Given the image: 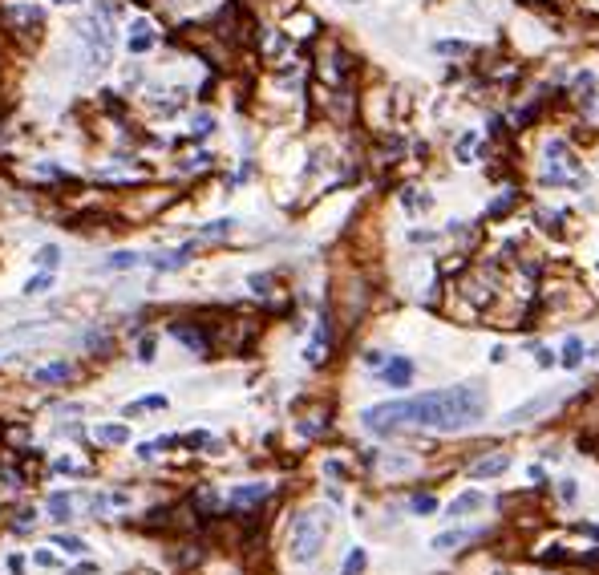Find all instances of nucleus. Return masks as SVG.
Wrapping results in <instances>:
<instances>
[{
    "mask_svg": "<svg viewBox=\"0 0 599 575\" xmlns=\"http://www.w3.org/2000/svg\"><path fill=\"white\" fill-rule=\"evenodd\" d=\"M486 385L482 381H466V385H446L429 389L417 397L385 401L364 409V429L369 434H401V429H434V434H462L470 425H478L486 417Z\"/></svg>",
    "mask_w": 599,
    "mask_h": 575,
    "instance_id": "obj_1",
    "label": "nucleus"
},
{
    "mask_svg": "<svg viewBox=\"0 0 599 575\" xmlns=\"http://www.w3.org/2000/svg\"><path fill=\"white\" fill-rule=\"evenodd\" d=\"M324 535H328V514L324 511H304L296 514L292 523V535H287V555L296 563H312L324 547Z\"/></svg>",
    "mask_w": 599,
    "mask_h": 575,
    "instance_id": "obj_2",
    "label": "nucleus"
},
{
    "mask_svg": "<svg viewBox=\"0 0 599 575\" xmlns=\"http://www.w3.org/2000/svg\"><path fill=\"white\" fill-rule=\"evenodd\" d=\"M81 45H86L89 73H101L113 57V29H110V13H106V9L93 13L86 25H81Z\"/></svg>",
    "mask_w": 599,
    "mask_h": 575,
    "instance_id": "obj_3",
    "label": "nucleus"
},
{
    "mask_svg": "<svg viewBox=\"0 0 599 575\" xmlns=\"http://www.w3.org/2000/svg\"><path fill=\"white\" fill-rule=\"evenodd\" d=\"M511 466V458L506 454H490V458H478V462H470V478H494L502 474Z\"/></svg>",
    "mask_w": 599,
    "mask_h": 575,
    "instance_id": "obj_4",
    "label": "nucleus"
},
{
    "mask_svg": "<svg viewBox=\"0 0 599 575\" xmlns=\"http://www.w3.org/2000/svg\"><path fill=\"white\" fill-rule=\"evenodd\" d=\"M486 507V499L478 494V490H466V494H458V499L446 507V519H462L466 511H482Z\"/></svg>",
    "mask_w": 599,
    "mask_h": 575,
    "instance_id": "obj_5",
    "label": "nucleus"
},
{
    "mask_svg": "<svg viewBox=\"0 0 599 575\" xmlns=\"http://www.w3.org/2000/svg\"><path fill=\"white\" fill-rule=\"evenodd\" d=\"M73 377V365L69 361H57V365H45V369H37L33 373V381L37 385H57V381H69Z\"/></svg>",
    "mask_w": 599,
    "mask_h": 575,
    "instance_id": "obj_6",
    "label": "nucleus"
},
{
    "mask_svg": "<svg viewBox=\"0 0 599 575\" xmlns=\"http://www.w3.org/2000/svg\"><path fill=\"white\" fill-rule=\"evenodd\" d=\"M170 337L183 340V345H187V349H195V352H207V345H211V340L203 337L199 328H187V325H170Z\"/></svg>",
    "mask_w": 599,
    "mask_h": 575,
    "instance_id": "obj_7",
    "label": "nucleus"
},
{
    "mask_svg": "<svg viewBox=\"0 0 599 575\" xmlns=\"http://www.w3.org/2000/svg\"><path fill=\"white\" fill-rule=\"evenodd\" d=\"M324 357H328V320H320L316 332H312V340H308V361L320 365Z\"/></svg>",
    "mask_w": 599,
    "mask_h": 575,
    "instance_id": "obj_8",
    "label": "nucleus"
},
{
    "mask_svg": "<svg viewBox=\"0 0 599 575\" xmlns=\"http://www.w3.org/2000/svg\"><path fill=\"white\" fill-rule=\"evenodd\" d=\"M409 377H413V365L405 361V357H397V361H389V365H385V381H389L393 389L409 385Z\"/></svg>",
    "mask_w": 599,
    "mask_h": 575,
    "instance_id": "obj_9",
    "label": "nucleus"
},
{
    "mask_svg": "<svg viewBox=\"0 0 599 575\" xmlns=\"http://www.w3.org/2000/svg\"><path fill=\"white\" fill-rule=\"evenodd\" d=\"M267 494V482H251V487H235L231 490V507H247V502H260Z\"/></svg>",
    "mask_w": 599,
    "mask_h": 575,
    "instance_id": "obj_10",
    "label": "nucleus"
},
{
    "mask_svg": "<svg viewBox=\"0 0 599 575\" xmlns=\"http://www.w3.org/2000/svg\"><path fill=\"white\" fill-rule=\"evenodd\" d=\"M49 514L57 523H69V519H73V494H61V490L49 494Z\"/></svg>",
    "mask_w": 599,
    "mask_h": 575,
    "instance_id": "obj_11",
    "label": "nucleus"
},
{
    "mask_svg": "<svg viewBox=\"0 0 599 575\" xmlns=\"http://www.w3.org/2000/svg\"><path fill=\"white\" fill-rule=\"evenodd\" d=\"M555 393H547V397H538V401H526V405H518V409L511 413V417H506V422H523V417H531V413H543V409H551V405H555Z\"/></svg>",
    "mask_w": 599,
    "mask_h": 575,
    "instance_id": "obj_12",
    "label": "nucleus"
},
{
    "mask_svg": "<svg viewBox=\"0 0 599 575\" xmlns=\"http://www.w3.org/2000/svg\"><path fill=\"white\" fill-rule=\"evenodd\" d=\"M190 260V243L187 248H178V251H166V255H158V260H150L158 272H170V268H183V263Z\"/></svg>",
    "mask_w": 599,
    "mask_h": 575,
    "instance_id": "obj_13",
    "label": "nucleus"
},
{
    "mask_svg": "<svg viewBox=\"0 0 599 575\" xmlns=\"http://www.w3.org/2000/svg\"><path fill=\"white\" fill-rule=\"evenodd\" d=\"M93 438L106 442V446H122V442H130V429H126V425H98Z\"/></svg>",
    "mask_w": 599,
    "mask_h": 575,
    "instance_id": "obj_14",
    "label": "nucleus"
},
{
    "mask_svg": "<svg viewBox=\"0 0 599 575\" xmlns=\"http://www.w3.org/2000/svg\"><path fill=\"white\" fill-rule=\"evenodd\" d=\"M150 41H154L150 37V25L146 21H134V25H130V49L142 53V49H150Z\"/></svg>",
    "mask_w": 599,
    "mask_h": 575,
    "instance_id": "obj_15",
    "label": "nucleus"
},
{
    "mask_svg": "<svg viewBox=\"0 0 599 575\" xmlns=\"http://www.w3.org/2000/svg\"><path fill=\"white\" fill-rule=\"evenodd\" d=\"M563 365H567V369H575V365L583 361V340L579 337H567V345H563V357H559Z\"/></svg>",
    "mask_w": 599,
    "mask_h": 575,
    "instance_id": "obj_16",
    "label": "nucleus"
},
{
    "mask_svg": "<svg viewBox=\"0 0 599 575\" xmlns=\"http://www.w3.org/2000/svg\"><path fill=\"white\" fill-rule=\"evenodd\" d=\"M49 288H53V272H37V275H29L25 296H41V292H49Z\"/></svg>",
    "mask_w": 599,
    "mask_h": 575,
    "instance_id": "obj_17",
    "label": "nucleus"
},
{
    "mask_svg": "<svg viewBox=\"0 0 599 575\" xmlns=\"http://www.w3.org/2000/svg\"><path fill=\"white\" fill-rule=\"evenodd\" d=\"M466 539H470V531H446V535L434 539V547H437V551H454L458 543H466Z\"/></svg>",
    "mask_w": 599,
    "mask_h": 575,
    "instance_id": "obj_18",
    "label": "nucleus"
},
{
    "mask_svg": "<svg viewBox=\"0 0 599 575\" xmlns=\"http://www.w3.org/2000/svg\"><path fill=\"white\" fill-rule=\"evenodd\" d=\"M138 260H142V255H134V251H113L110 260H106V268H110V272H122V268H134Z\"/></svg>",
    "mask_w": 599,
    "mask_h": 575,
    "instance_id": "obj_19",
    "label": "nucleus"
},
{
    "mask_svg": "<svg viewBox=\"0 0 599 575\" xmlns=\"http://www.w3.org/2000/svg\"><path fill=\"white\" fill-rule=\"evenodd\" d=\"M138 409H166V397H163V393H154V397L134 401V405H126V417H130V413H138Z\"/></svg>",
    "mask_w": 599,
    "mask_h": 575,
    "instance_id": "obj_20",
    "label": "nucleus"
},
{
    "mask_svg": "<svg viewBox=\"0 0 599 575\" xmlns=\"http://www.w3.org/2000/svg\"><path fill=\"white\" fill-rule=\"evenodd\" d=\"M53 543H57V547H61L65 555H86V543H81L77 535H57Z\"/></svg>",
    "mask_w": 599,
    "mask_h": 575,
    "instance_id": "obj_21",
    "label": "nucleus"
},
{
    "mask_svg": "<svg viewBox=\"0 0 599 575\" xmlns=\"http://www.w3.org/2000/svg\"><path fill=\"white\" fill-rule=\"evenodd\" d=\"M361 571H364V551L352 547L349 559H344V571H340V575H361Z\"/></svg>",
    "mask_w": 599,
    "mask_h": 575,
    "instance_id": "obj_22",
    "label": "nucleus"
},
{
    "mask_svg": "<svg viewBox=\"0 0 599 575\" xmlns=\"http://www.w3.org/2000/svg\"><path fill=\"white\" fill-rule=\"evenodd\" d=\"M57 260H61V251L53 248V243H45V248L37 251V263L45 268V272H49V268H57Z\"/></svg>",
    "mask_w": 599,
    "mask_h": 575,
    "instance_id": "obj_23",
    "label": "nucleus"
},
{
    "mask_svg": "<svg viewBox=\"0 0 599 575\" xmlns=\"http://www.w3.org/2000/svg\"><path fill=\"white\" fill-rule=\"evenodd\" d=\"M409 511H417V514H434V511H437V499H434V494H417V499L409 502Z\"/></svg>",
    "mask_w": 599,
    "mask_h": 575,
    "instance_id": "obj_24",
    "label": "nucleus"
},
{
    "mask_svg": "<svg viewBox=\"0 0 599 575\" xmlns=\"http://www.w3.org/2000/svg\"><path fill=\"white\" fill-rule=\"evenodd\" d=\"M437 53H446V57H458V53H470V45H462V41H437Z\"/></svg>",
    "mask_w": 599,
    "mask_h": 575,
    "instance_id": "obj_25",
    "label": "nucleus"
},
{
    "mask_svg": "<svg viewBox=\"0 0 599 575\" xmlns=\"http://www.w3.org/2000/svg\"><path fill=\"white\" fill-rule=\"evenodd\" d=\"M138 361H154V337L138 340Z\"/></svg>",
    "mask_w": 599,
    "mask_h": 575,
    "instance_id": "obj_26",
    "label": "nucleus"
},
{
    "mask_svg": "<svg viewBox=\"0 0 599 575\" xmlns=\"http://www.w3.org/2000/svg\"><path fill=\"white\" fill-rule=\"evenodd\" d=\"M474 142H478L474 134H462V142H458V158H462V163H470V151H474Z\"/></svg>",
    "mask_w": 599,
    "mask_h": 575,
    "instance_id": "obj_27",
    "label": "nucleus"
},
{
    "mask_svg": "<svg viewBox=\"0 0 599 575\" xmlns=\"http://www.w3.org/2000/svg\"><path fill=\"white\" fill-rule=\"evenodd\" d=\"M364 365H373V369H381V365H385V357H381V352H364Z\"/></svg>",
    "mask_w": 599,
    "mask_h": 575,
    "instance_id": "obj_28",
    "label": "nucleus"
},
{
    "mask_svg": "<svg viewBox=\"0 0 599 575\" xmlns=\"http://www.w3.org/2000/svg\"><path fill=\"white\" fill-rule=\"evenodd\" d=\"M559 494H563L567 502H571V499H575V482H563V487H559Z\"/></svg>",
    "mask_w": 599,
    "mask_h": 575,
    "instance_id": "obj_29",
    "label": "nucleus"
},
{
    "mask_svg": "<svg viewBox=\"0 0 599 575\" xmlns=\"http://www.w3.org/2000/svg\"><path fill=\"white\" fill-rule=\"evenodd\" d=\"M37 563H41V567H53V563H57V559H53L49 551H37Z\"/></svg>",
    "mask_w": 599,
    "mask_h": 575,
    "instance_id": "obj_30",
    "label": "nucleus"
},
{
    "mask_svg": "<svg viewBox=\"0 0 599 575\" xmlns=\"http://www.w3.org/2000/svg\"><path fill=\"white\" fill-rule=\"evenodd\" d=\"M57 4H73V0H57Z\"/></svg>",
    "mask_w": 599,
    "mask_h": 575,
    "instance_id": "obj_31",
    "label": "nucleus"
},
{
    "mask_svg": "<svg viewBox=\"0 0 599 575\" xmlns=\"http://www.w3.org/2000/svg\"><path fill=\"white\" fill-rule=\"evenodd\" d=\"M344 4H361V0H344Z\"/></svg>",
    "mask_w": 599,
    "mask_h": 575,
    "instance_id": "obj_32",
    "label": "nucleus"
}]
</instances>
